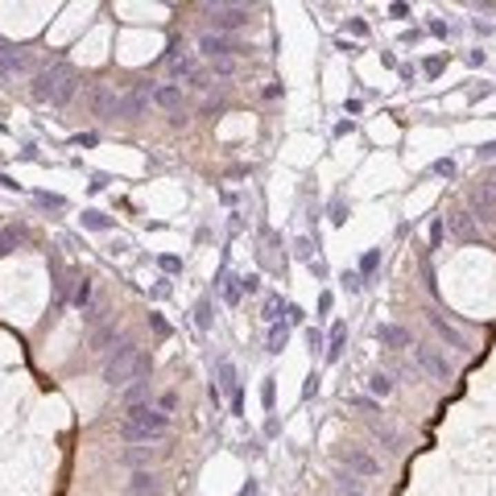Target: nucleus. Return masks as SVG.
Returning <instances> with one entry per match:
<instances>
[{
	"mask_svg": "<svg viewBox=\"0 0 496 496\" xmlns=\"http://www.w3.org/2000/svg\"><path fill=\"white\" fill-rule=\"evenodd\" d=\"M149 373H153V352L137 348L132 339H124V344L103 360V385H112V389H124V385H132V381H145Z\"/></svg>",
	"mask_w": 496,
	"mask_h": 496,
	"instance_id": "nucleus-1",
	"label": "nucleus"
},
{
	"mask_svg": "<svg viewBox=\"0 0 496 496\" xmlns=\"http://www.w3.org/2000/svg\"><path fill=\"white\" fill-rule=\"evenodd\" d=\"M170 435V418L157 414L153 406H132L120 414V439L132 443V447H145V443H157Z\"/></svg>",
	"mask_w": 496,
	"mask_h": 496,
	"instance_id": "nucleus-2",
	"label": "nucleus"
},
{
	"mask_svg": "<svg viewBox=\"0 0 496 496\" xmlns=\"http://www.w3.org/2000/svg\"><path fill=\"white\" fill-rule=\"evenodd\" d=\"M199 54L207 58V62H215V58H236V54H248V46L240 41V37H232V33H203L199 37Z\"/></svg>",
	"mask_w": 496,
	"mask_h": 496,
	"instance_id": "nucleus-3",
	"label": "nucleus"
},
{
	"mask_svg": "<svg viewBox=\"0 0 496 496\" xmlns=\"http://www.w3.org/2000/svg\"><path fill=\"white\" fill-rule=\"evenodd\" d=\"M207 17H211L215 33H232V29H244L252 21V8L248 4H211Z\"/></svg>",
	"mask_w": 496,
	"mask_h": 496,
	"instance_id": "nucleus-4",
	"label": "nucleus"
},
{
	"mask_svg": "<svg viewBox=\"0 0 496 496\" xmlns=\"http://www.w3.org/2000/svg\"><path fill=\"white\" fill-rule=\"evenodd\" d=\"M75 75V66H50V70H41L37 79H33V99H41V103H54V95L62 91V83Z\"/></svg>",
	"mask_w": 496,
	"mask_h": 496,
	"instance_id": "nucleus-5",
	"label": "nucleus"
},
{
	"mask_svg": "<svg viewBox=\"0 0 496 496\" xmlns=\"http://www.w3.org/2000/svg\"><path fill=\"white\" fill-rule=\"evenodd\" d=\"M414 360H418V368L426 373V377H435V381H451L455 373H451V360L439 352V348H422V344H414Z\"/></svg>",
	"mask_w": 496,
	"mask_h": 496,
	"instance_id": "nucleus-6",
	"label": "nucleus"
},
{
	"mask_svg": "<svg viewBox=\"0 0 496 496\" xmlns=\"http://www.w3.org/2000/svg\"><path fill=\"white\" fill-rule=\"evenodd\" d=\"M166 62H170V83H178V79H186V83H190V79H195V75L203 70V66H199V58H195V54H186V50H182L178 41L170 46Z\"/></svg>",
	"mask_w": 496,
	"mask_h": 496,
	"instance_id": "nucleus-7",
	"label": "nucleus"
},
{
	"mask_svg": "<svg viewBox=\"0 0 496 496\" xmlns=\"http://www.w3.org/2000/svg\"><path fill=\"white\" fill-rule=\"evenodd\" d=\"M149 103H153V87H149V83L132 87L128 95H120V120H141Z\"/></svg>",
	"mask_w": 496,
	"mask_h": 496,
	"instance_id": "nucleus-8",
	"label": "nucleus"
},
{
	"mask_svg": "<svg viewBox=\"0 0 496 496\" xmlns=\"http://www.w3.org/2000/svg\"><path fill=\"white\" fill-rule=\"evenodd\" d=\"M472 211L480 224H493L496 219V182H480L472 186Z\"/></svg>",
	"mask_w": 496,
	"mask_h": 496,
	"instance_id": "nucleus-9",
	"label": "nucleus"
},
{
	"mask_svg": "<svg viewBox=\"0 0 496 496\" xmlns=\"http://www.w3.org/2000/svg\"><path fill=\"white\" fill-rule=\"evenodd\" d=\"M153 103H157L161 112H170V120H174V116H182L186 95H182V87H178V83H157V87H153Z\"/></svg>",
	"mask_w": 496,
	"mask_h": 496,
	"instance_id": "nucleus-10",
	"label": "nucleus"
},
{
	"mask_svg": "<svg viewBox=\"0 0 496 496\" xmlns=\"http://www.w3.org/2000/svg\"><path fill=\"white\" fill-rule=\"evenodd\" d=\"M91 112H95L99 120H116V116H120V95H116L112 87L95 83V87H91Z\"/></svg>",
	"mask_w": 496,
	"mask_h": 496,
	"instance_id": "nucleus-11",
	"label": "nucleus"
},
{
	"mask_svg": "<svg viewBox=\"0 0 496 496\" xmlns=\"http://www.w3.org/2000/svg\"><path fill=\"white\" fill-rule=\"evenodd\" d=\"M426 323H430V327H435V331H439V335L455 348V352H468V339L451 327V319H443V310H435V306H430V310H426Z\"/></svg>",
	"mask_w": 496,
	"mask_h": 496,
	"instance_id": "nucleus-12",
	"label": "nucleus"
},
{
	"mask_svg": "<svg viewBox=\"0 0 496 496\" xmlns=\"http://www.w3.org/2000/svg\"><path fill=\"white\" fill-rule=\"evenodd\" d=\"M377 339H381V348H393V352L414 348V335H410L401 323H381V327H377Z\"/></svg>",
	"mask_w": 496,
	"mask_h": 496,
	"instance_id": "nucleus-13",
	"label": "nucleus"
},
{
	"mask_svg": "<svg viewBox=\"0 0 496 496\" xmlns=\"http://www.w3.org/2000/svg\"><path fill=\"white\" fill-rule=\"evenodd\" d=\"M339 459H344V464H348V472H356V476H381V464H377L368 451H356V447H348Z\"/></svg>",
	"mask_w": 496,
	"mask_h": 496,
	"instance_id": "nucleus-14",
	"label": "nucleus"
},
{
	"mask_svg": "<svg viewBox=\"0 0 496 496\" xmlns=\"http://www.w3.org/2000/svg\"><path fill=\"white\" fill-rule=\"evenodd\" d=\"M25 66H29V54L17 50V46H8V41H0V75H17Z\"/></svg>",
	"mask_w": 496,
	"mask_h": 496,
	"instance_id": "nucleus-15",
	"label": "nucleus"
},
{
	"mask_svg": "<svg viewBox=\"0 0 496 496\" xmlns=\"http://www.w3.org/2000/svg\"><path fill=\"white\" fill-rule=\"evenodd\" d=\"M149 393H153V381H149V377H145V381H132V385H124L120 406H124V410H132V406H149Z\"/></svg>",
	"mask_w": 496,
	"mask_h": 496,
	"instance_id": "nucleus-16",
	"label": "nucleus"
},
{
	"mask_svg": "<svg viewBox=\"0 0 496 496\" xmlns=\"http://www.w3.org/2000/svg\"><path fill=\"white\" fill-rule=\"evenodd\" d=\"M157 493H161V480L153 472H137L128 480V496H157Z\"/></svg>",
	"mask_w": 496,
	"mask_h": 496,
	"instance_id": "nucleus-17",
	"label": "nucleus"
},
{
	"mask_svg": "<svg viewBox=\"0 0 496 496\" xmlns=\"http://www.w3.org/2000/svg\"><path fill=\"white\" fill-rule=\"evenodd\" d=\"M116 335H120V327L116 323H103V327H95V335H91V352H108V344H116Z\"/></svg>",
	"mask_w": 496,
	"mask_h": 496,
	"instance_id": "nucleus-18",
	"label": "nucleus"
},
{
	"mask_svg": "<svg viewBox=\"0 0 496 496\" xmlns=\"http://www.w3.org/2000/svg\"><path fill=\"white\" fill-rule=\"evenodd\" d=\"M25 236H29V228H25V224H8V228L0 232V257H4V252H12V244H21Z\"/></svg>",
	"mask_w": 496,
	"mask_h": 496,
	"instance_id": "nucleus-19",
	"label": "nucleus"
},
{
	"mask_svg": "<svg viewBox=\"0 0 496 496\" xmlns=\"http://www.w3.org/2000/svg\"><path fill=\"white\" fill-rule=\"evenodd\" d=\"M153 447H132V451H120V464L124 468H141V464H153Z\"/></svg>",
	"mask_w": 496,
	"mask_h": 496,
	"instance_id": "nucleus-20",
	"label": "nucleus"
},
{
	"mask_svg": "<svg viewBox=\"0 0 496 496\" xmlns=\"http://www.w3.org/2000/svg\"><path fill=\"white\" fill-rule=\"evenodd\" d=\"M447 228H451L459 240H472V236H476V228H472V215H464V211H459V215H447Z\"/></svg>",
	"mask_w": 496,
	"mask_h": 496,
	"instance_id": "nucleus-21",
	"label": "nucleus"
},
{
	"mask_svg": "<svg viewBox=\"0 0 496 496\" xmlns=\"http://www.w3.org/2000/svg\"><path fill=\"white\" fill-rule=\"evenodd\" d=\"M219 393H232V397L240 401V393H236V368H232V360H219Z\"/></svg>",
	"mask_w": 496,
	"mask_h": 496,
	"instance_id": "nucleus-22",
	"label": "nucleus"
},
{
	"mask_svg": "<svg viewBox=\"0 0 496 496\" xmlns=\"http://www.w3.org/2000/svg\"><path fill=\"white\" fill-rule=\"evenodd\" d=\"M368 393H373V397H389V393H393V377H389V373H373V377H368Z\"/></svg>",
	"mask_w": 496,
	"mask_h": 496,
	"instance_id": "nucleus-23",
	"label": "nucleus"
},
{
	"mask_svg": "<svg viewBox=\"0 0 496 496\" xmlns=\"http://www.w3.org/2000/svg\"><path fill=\"white\" fill-rule=\"evenodd\" d=\"M75 91H79V70H75V75H70V79L62 83V91L54 95V108H62V103H70V99H75Z\"/></svg>",
	"mask_w": 496,
	"mask_h": 496,
	"instance_id": "nucleus-24",
	"label": "nucleus"
},
{
	"mask_svg": "<svg viewBox=\"0 0 496 496\" xmlns=\"http://www.w3.org/2000/svg\"><path fill=\"white\" fill-rule=\"evenodd\" d=\"M70 302H75L79 310H87V306H91V281H87V277H79V286H75V298H70Z\"/></svg>",
	"mask_w": 496,
	"mask_h": 496,
	"instance_id": "nucleus-25",
	"label": "nucleus"
},
{
	"mask_svg": "<svg viewBox=\"0 0 496 496\" xmlns=\"http://www.w3.org/2000/svg\"><path fill=\"white\" fill-rule=\"evenodd\" d=\"M344 356V323L331 327V348H327V360H339Z\"/></svg>",
	"mask_w": 496,
	"mask_h": 496,
	"instance_id": "nucleus-26",
	"label": "nucleus"
},
{
	"mask_svg": "<svg viewBox=\"0 0 496 496\" xmlns=\"http://www.w3.org/2000/svg\"><path fill=\"white\" fill-rule=\"evenodd\" d=\"M83 319H87L91 327H103V319H108V306H103V302H95V306H87V310H83Z\"/></svg>",
	"mask_w": 496,
	"mask_h": 496,
	"instance_id": "nucleus-27",
	"label": "nucleus"
},
{
	"mask_svg": "<svg viewBox=\"0 0 496 496\" xmlns=\"http://www.w3.org/2000/svg\"><path fill=\"white\" fill-rule=\"evenodd\" d=\"M174 410H178V393H174V389H166V393L157 397V414H166V418H170Z\"/></svg>",
	"mask_w": 496,
	"mask_h": 496,
	"instance_id": "nucleus-28",
	"label": "nucleus"
},
{
	"mask_svg": "<svg viewBox=\"0 0 496 496\" xmlns=\"http://www.w3.org/2000/svg\"><path fill=\"white\" fill-rule=\"evenodd\" d=\"M83 224H87V228H95V232H108V228H112V219H108V215H99V211H87V215H83Z\"/></svg>",
	"mask_w": 496,
	"mask_h": 496,
	"instance_id": "nucleus-29",
	"label": "nucleus"
},
{
	"mask_svg": "<svg viewBox=\"0 0 496 496\" xmlns=\"http://www.w3.org/2000/svg\"><path fill=\"white\" fill-rule=\"evenodd\" d=\"M211 70L228 79V75H236V58H215V62H211Z\"/></svg>",
	"mask_w": 496,
	"mask_h": 496,
	"instance_id": "nucleus-30",
	"label": "nucleus"
},
{
	"mask_svg": "<svg viewBox=\"0 0 496 496\" xmlns=\"http://www.w3.org/2000/svg\"><path fill=\"white\" fill-rule=\"evenodd\" d=\"M286 348V327H273L269 331V352H281Z\"/></svg>",
	"mask_w": 496,
	"mask_h": 496,
	"instance_id": "nucleus-31",
	"label": "nucleus"
},
{
	"mask_svg": "<svg viewBox=\"0 0 496 496\" xmlns=\"http://www.w3.org/2000/svg\"><path fill=\"white\" fill-rule=\"evenodd\" d=\"M339 496H368V493H364V488H356V480H352V476H344V480H339Z\"/></svg>",
	"mask_w": 496,
	"mask_h": 496,
	"instance_id": "nucleus-32",
	"label": "nucleus"
},
{
	"mask_svg": "<svg viewBox=\"0 0 496 496\" xmlns=\"http://www.w3.org/2000/svg\"><path fill=\"white\" fill-rule=\"evenodd\" d=\"M240 290H244V294H257V290H261V277H257V273L240 277Z\"/></svg>",
	"mask_w": 496,
	"mask_h": 496,
	"instance_id": "nucleus-33",
	"label": "nucleus"
},
{
	"mask_svg": "<svg viewBox=\"0 0 496 496\" xmlns=\"http://www.w3.org/2000/svg\"><path fill=\"white\" fill-rule=\"evenodd\" d=\"M331 219H335V224H344V219H348V207H344V199H335V203H331Z\"/></svg>",
	"mask_w": 496,
	"mask_h": 496,
	"instance_id": "nucleus-34",
	"label": "nucleus"
},
{
	"mask_svg": "<svg viewBox=\"0 0 496 496\" xmlns=\"http://www.w3.org/2000/svg\"><path fill=\"white\" fill-rule=\"evenodd\" d=\"M199 327H211V302L207 298L199 302Z\"/></svg>",
	"mask_w": 496,
	"mask_h": 496,
	"instance_id": "nucleus-35",
	"label": "nucleus"
},
{
	"mask_svg": "<svg viewBox=\"0 0 496 496\" xmlns=\"http://www.w3.org/2000/svg\"><path fill=\"white\" fill-rule=\"evenodd\" d=\"M443 228H447V224H443V219H435V228H430V244H435V248L443 244Z\"/></svg>",
	"mask_w": 496,
	"mask_h": 496,
	"instance_id": "nucleus-36",
	"label": "nucleus"
},
{
	"mask_svg": "<svg viewBox=\"0 0 496 496\" xmlns=\"http://www.w3.org/2000/svg\"><path fill=\"white\" fill-rule=\"evenodd\" d=\"M294 248H298V257H302V261H310V265H315V252H310V240H298Z\"/></svg>",
	"mask_w": 496,
	"mask_h": 496,
	"instance_id": "nucleus-37",
	"label": "nucleus"
},
{
	"mask_svg": "<svg viewBox=\"0 0 496 496\" xmlns=\"http://www.w3.org/2000/svg\"><path fill=\"white\" fill-rule=\"evenodd\" d=\"M224 298H228V302H232V306H236V302H240V277H236V286H224Z\"/></svg>",
	"mask_w": 496,
	"mask_h": 496,
	"instance_id": "nucleus-38",
	"label": "nucleus"
},
{
	"mask_svg": "<svg viewBox=\"0 0 496 496\" xmlns=\"http://www.w3.org/2000/svg\"><path fill=\"white\" fill-rule=\"evenodd\" d=\"M149 323H153V331H157V335H161V339H166V335H170V327H166V319H161V315H149Z\"/></svg>",
	"mask_w": 496,
	"mask_h": 496,
	"instance_id": "nucleus-39",
	"label": "nucleus"
},
{
	"mask_svg": "<svg viewBox=\"0 0 496 496\" xmlns=\"http://www.w3.org/2000/svg\"><path fill=\"white\" fill-rule=\"evenodd\" d=\"M435 174H455V161H451V157H443V161H435Z\"/></svg>",
	"mask_w": 496,
	"mask_h": 496,
	"instance_id": "nucleus-40",
	"label": "nucleus"
},
{
	"mask_svg": "<svg viewBox=\"0 0 496 496\" xmlns=\"http://www.w3.org/2000/svg\"><path fill=\"white\" fill-rule=\"evenodd\" d=\"M344 286H348V290H352V294H356V290H360V286H364V281H360V273H344Z\"/></svg>",
	"mask_w": 496,
	"mask_h": 496,
	"instance_id": "nucleus-41",
	"label": "nucleus"
},
{
	"mask_svg": "<svg viewBox=\"0 0 496 496\" xmlns=\"http://www.w3.org/2000/svg\"><path fill=\"white\" fill-rule=\"evenodd\" d=\"M277 310H281V298H269L265 302V319H277Z\"/></svg>",
	"mask_w": 496,
	"mask_h": 496,
	"instance_id": "nucleus-42",
	"label": "nucleus"
},
{
	"mask_svg": "<svg viewBox=\"0 0 496 496\" xmlns=\"http://www.w3.org/2000/svg\"><path fill=\"white\" fill-rule=\"evenodd\" d=\"M377 261H381V252H368V257H364V261H360V269H364V273H368V269H377Z\"/></svg>",
	"mask_w": 496,
	"mask_h": 496,
	"instance_id": "nucleus-43",
	"label": "nucleus"
},
{
	"mask_svg": "<svg viewBox=\"0 0 496 496\" xmlns=\"http://www.w3.org/2000/svg\"><path fill=\"white\" fill-rule=\"evenodd\" d=\"M352 406H356V410H377V401H373V397H352Z\"/></svg>",
	"mask_w": 496,
	"mask_h": 496,
	"instance_id": "nucleus-44",
	"label": "nucleus"
},
{
	"mask_svg": "<svg viewBox=\"0 0 496 496\" xmlns=\"http://www.w3.org/2000/svg\"><path fill=\"white\" fill-rule=\"evenodd\" d=\"M37 199H41V203H46V207H54V211H58V207H62V199H58V195H37Z\"/></svg>",
	"mask_w": 496,
	"mask_h": 496,
	"instance_id": "nucleus-45",
	"label": "nucleus"
},
{
	"mask_svg": "<svg viewBox=\"0 0 496 496\" xmlns=\"http://www.w3.org/2000/svg\"><path fill=\"white\" fill-rule=\"evenodd\" d=\"M476 153H480V157H496V141H488V145H480Z\"/></svg>",
	"mask_w": 496,
	"mask_h": 496,
	"instance_id": "nucleus-46",
	"label": "nucleus"
}]
</instances>
